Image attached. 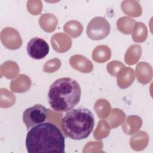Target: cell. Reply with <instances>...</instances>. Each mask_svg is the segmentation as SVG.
<instances>
[{"mask_svg": "<svg viewBox=\"0 0 153 153\" xmlns=\"http://www.w3.org/2000/svg\"><path fill=\"white\" fill-rule=\"evenodd\" d=\"M25 144L29 153L65 152V137L59 127L51 122H44L30 128Z\"/></svg>", "mask_w": 153, "mask_h": 153, "instance_id": "cell-1", "label": "cell"}, {"mask_svg": "<svg viewBox=\"0 0 153 153\" xmlns=\"http://www.w3.org/2000/svg\"><path fill=\"white\" fill-rule=\"evenodd\" d=\"M81 90L78 82L71 78L56 79L50 86L48 101L55 112L63 113L72 109L79 102Z\"/></svg>", "mask_w": 153, "mask_h": 153, "instance_id": "cell-2", "label": "cell"}, {"mask_svg": "<svg viewBox=\"0 0 153 153\" xmlns=\"http://www.w3.org/2000/svg\"><path fill=\"white\" fill-rule=\"evenodd\" d=\"M94 126L93 114L84 108L69 111L61 120V127L64 134L73 140H79L88 137Z\"/></svg>", "mask_w": 153, "mask_h": 153, "instance_id": "cell-3", "label": "cell"}, {"mask_svg": "<svg viewBox=\"0 0 153 153\" xmlns=\"http://www.w3.org/2000/svg\"><path fill=\"white\" fill-rule=\"evenodd\" d=\"M111 26L108 20L102 17H96L88 23L86 32L87 36L93 40H101L110 33Z\"/></svg>", "mask_w": 153, "mask_h": 153, "instance_id": "cell-4", "label": "cell"}, {"mask_svg": "<svg viewBox=\"0 0 153 153\" xmlns=\"http://www.w3.org/2000/svg\"><path fill=\"white\" fill-rule=\"evenodd\" d=\"M47 109L41 104H36L25 110L23 114V122L27 129L44 123L47 117Z\"/></svg>", "mask_w": 153, "mask_h": 153, "instance_id": "cell-5", "label": "cell"}, {"mask_svg": "<svg viewBox=\"0 0 153 153\" xmlns=\"http://www.w3.org/2000/svg\"><path fill=\"white\" fill-rule=\"evenodd\" d=\"M27 53L32 59L40 60L47 56L49 53L50 48L48 43L39 37L32 38L27 44Z\"/></svg>", "mask_w": 153, "mask_h": 153, "instance_id": "cell-6", "label": "cell"}]
</instances>
